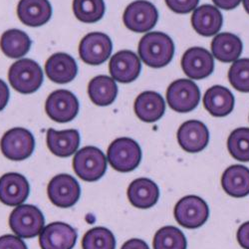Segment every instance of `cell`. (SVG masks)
I'll list each match as a JSON object with an SVG mask.
<instances>
[{"mask_svg": "<svg viewBox=\"0 0 249 249\" xmlns=\"http://www.w3.org/2000/svg\"><path fill=\"white\" fill-rule=\"evenodd\" d=\"M138 51L144 64L152 68H161L173 60L175 44L168 34L149 32L140 40Z\"/></svg>", "mask_w": 249, "mask_h": 249, "instance_id": "cell-1", "label": "cell"}, {"mask_svg": "<svg viewBox=\"0 0 249 249\" xmlns=\"http://www.w3.org/2000/svg\"><path fill=\"white\" fill-rule=\"evenodd\" d=\"M8 80L11 87L17 92L32 94L42 85L43 72L37 62L31 59H21L11 65Z\"/></svg>", "mask_w": 249, "mask_h": 249, "instance_id": "cell-2", "label": "cell"}, {"mask_svg": "<svg viewBox=\"0 0 249 249\" xmlns=\"http://www.w3.org/2000/svg\"><path fill=\"white\" fill-rule=\"evenodd\" d=\"M45 218L37 206L20 204L12 211L9 216L11 231L21 238H33L44 228Z\"/></svg>", "mask_w": 249, "mask_h": 249, "instance_id": "cell-3", "label": "cell"}, {"mask_svg": "<svg viewBox=\"0 0 249 249\" xmlns=\"http://www.w3.org/2000/svg\"><path fill=\"white\" fill-rule=\"evenodd\" d=\"M107 157L114 170L121 173H130L139 167L142 160V150L133 139L119 138L109 146Z\"/></svg>", "mask_w": 249, "mask_h": 249, "instance_id": "cell-4", "label": "cell"}, {"mask_svg": "<svg viewBox=\"0 0 249 249\" xmlns=\"http://www.w3.org/2000/svg\"><path fill=\"white\" fill-rule=\"evenodd\" d=\"M107 160L96 147H85L76 152L73 160L75 174L83 180L93 182L100 179L107 171Z\"/></svg>", "mask_w": 249, "mask_h": 249, "instance_id": "cell-5", "label": "cell"}, {"mask_svg": "<svg viewBox=\"0 0 249 249\" xmlns=\"http://www.w3.org/2000/svg\"><path fill=\"white\" fill-rule=\"evenodd\" d=\"M174 214L179 225L194 230L203 225L209 219L210 207L201 197L186 196L178 201Z\"/></svg>", "mask_w": 249, "mask_h": 249, "instance_id": "cell-6", "label": "cell"}, {"mask_svg": "<svg viewBox=\"0 0 249 249\" xmlns=\"http://www.w3.org/2000/svg\"><path fill=\"white\" fill-rule=\"evenodd\" d=\"M167 101L170 108L178 113L192 112L200 101L199 88L192 80L174 81L168 88Z\"/></svg>", "mask_w": 249, "mask_h": 249, "instance_id": "cell-7", "label": "cell"}, {"mask_svg": "<svg viewBox=\"0 0 249 249\" xmlns=\"http://www.w3.org/2000/svg\"><path fill=\"white\" fill-rule=\"evenodd\" d=\"M0 149L8 160H24L33 154L35 140L30 131L24 128H13L2 136Z\"/></svg>", "mask_w": 249, "mask_h": 249, "instance_id": "cell-8", "label": "cell"}, {"mask_svg": "<svg viewBox=\"0 0 249 249\" xmlns=\"http://www.w3.org/2000/svg\"><path fill=\"white\" fill-rule=\"evenodd\" d=\"M159 19L156 6L147 0H137L127 6L123 15L124 26L133 32L144 33L152 30Z\"/></svg>", "mask_w": 249, "mask_h": 249, "instance_id": "cell-9", "label": "cell"}, {"mask_svg": "<svg viewBox=\"0 0 249 249\" xmlns=\"http://www.w3.org/2000/svg\"><path fill=\"white\" fill-rule=\"evenodd\" d=\"M50 201L61 209H69L77 203L81 196L80 184L70 175L61 174L55 176L47 186Z\"/></svg>", "mask_w": 249, "mask_h": 249, "instance_id": "cell-10", "label": "cell"}, {"mask_svg": "<svg viewBox=\"0 0 249 249\" xmlns=\"http://www.w3.org/2000/svg\"><path fill=\"white\" fill-rule=\"evenodd\" d=\"M111 38L102 32H91L81 40L79 54L83 62L89 65H101L111 56Z\"/></svg>", "mask_w": 249, "mask_h": 249, "instance_id": "cell-11", "label": "cell"}, {"mask_svg": "<svg viewBox=\"0 0 249 249\" xmlns=\"http://www.w3.org/2000/svg\"><path fill=\"white\" fill-rule=\"evenodd\" d=\"M80 105L77 97L68 90H56L51 93L45 103L47 116L57 123H68L79 113Z\"/></svg>", "mask_w": 249, "mask_h": 249, "instance_id": "cell-12", "label": "cell"}, {"mask_svg": "<svg viewBox=\"0 0 249 249\" xmlns=\"http://www.w3.org/2000/svg\"><path fill=\"white\" fill-rule=\"evenodd\" d=\"M181 68L184 74L193 80H202L212 75L214 70L213 56L201 47L186 50L181 58Z\"/></svg>", "mask_w": 249, "mask_h": 249, "instance_id": "cell-13", "label": "cell"}, {"mask_svg": "<svg viewBox=\"0 0 249 249\" xmlns=\"http://www.w3.org/2000/svg\"><path fill=\"white\" fill-rule=\"evenodd\" d=\"M77 231L64 222H52L40 232L41 249H72L77 241Z\"/></svg>", "mask_w": 249, "mask_h": 249, "instance_id": "cell-14", "label": "cell"}, {"mask_svg": "<svg viewBox=\"0 0 249 249\" xmlns=\"http://www.w3.org/2000/svg\"><path fill=\"white\" fill-rule=\"evenodd\" d=\"M179 146L188 153H199L210 142V132L205 124L197 120L184 122L178 131Z\"/></svg>", "mask_w": 249, "mask_h": 249, "instance_id": "cell-15", "label": "cell"}, {"mask_svg": "<svg viewBox=\"0 0 249 249\" xmlns=\"http://www.w3.org/2000/svg\"><path fill=\"white\" fill-rule=\"evenodd\" d=\"M109 70L115 81L128 84L140 76L142 70L141 60L133 51L122 50L112 56Z\"/></svg>", "mask_w": 249, "mask_h": 249, "instance_id": "cell-16", "label": "cell"}, {"mask_svg": "<svg viewBox=\"0 0 249 249\" xmlns=\"http://www.w3.org/2000/svg\"><path fill=\"white\" fill-rule=\"evenodd\" d=\"M30 186L26 178L17 173H8L0 178V201L8 206H18L28 197Z\"/></svg>", "mask_w": 249, "mask_h": 249, "instance_id": "cell-17", "label": "cell"}, {"mask_svg": "<svg viewBox=\"0 0 249 249\" xmlns=\"http://www.w3.org/2000/svg\"><path fill=\"white\" fill-rule=\"evenodd\" d=\"M17 15L23 24L39 27L50 20L52 7L49 0H20L17 6Z\"/></svg>", "mask_w": 249, "mask_h": 249, "instance_id": "cell-18", "label": "cell"}, {"mask_svg": "<svg viewBox=\"0 0 249 249\" xmlns=\"http://www.w3.org/2000/svg\"><path fill=\"white\" fill-rule=\"evenodd\" d=\"M128 198L137 209L147 210L153 207L159 200L160 189L150 178H140L132 181L128 188Z\"/></svg>", "mask_w": 249, "mask_h": 249, "instance_id": "cell-19", "label": "cell"}, {"mask_svg": "<svg viewBox=\"0 0 249 249\" xmlns=\"http://www.w3.org/2000/svg\"><path fill=\"white\" fill-rule=\"evenodd\" d=\"M223 17L216 6L204 4L195 9L192 15V25L196 33L210 37L215 35L222 27Z\"/></svg>", "mask_w": 249, "mask_h": 249, "instance_id": "cell-20", "label": "cell"}, {"mask_svg": "<svg viewBox=\"0 0 249 249\" xmlns=\"http://www.w3.org/2000/svg\"><path fill=\"white\" fill-rule=\"evenodd\" d=\"M45 72L54 83L66 84L76 78L78 66L72 56L66 53H55L47 60Z\"/></svg>", "mask_w": 249, "mask_h": 249, "instance_id": "cell-21", "label": "cell"}, {"mask_svg": "<svg viewBox=\"0 0 249 249\" xmlns=\"http://www.w3.org/2000/svg\"><path fill=\"white\" fill-rule=\"evenodd\" d=\"M47 147L50 152L59 158H68L77 152L80 146V134L77 130L47 131Z\"/></svg>", "mask_w": 249, "mask_h": 249, "instance_id": "cell-22", "label": "cell"}, {"mask_svg": "<svg viewBox=\"0 0 249 249\" xmlns=\"http://www.w3.org/2000/svg\"><path fill=\"white\" fill-rule=\"evenodd\" d=\"M137 117L146 123H155L164 114L165 103L163 98L157 92L146 91L141 93L134 105Z\"/></svg>", "mask_w": 249, "mask_h": 249, "instance_id": "cell-23", "label": "cell"}, {"mask_svg": "<svg viewBox=\"0 0 249 249\" xmlns=\"http://www.w3.org/2000/svg\"><path fill=\"white\" fill-rule=\"evenodd\" d=\"M203 106L213 117H225L233 111L234 97L231 90L215 85L205 92Z\"/></svg>", "mask_w": 249, "mask_h": 249, "instance_id": "cell-24", "label": "cell"}, {"mask_svg": "<svg viewBox=\"0 0 249 249\" xmlns=\"http://www.w3.org/2000/svg\"><path fill=\"white\" fill-rule=\"evenodd\" d=\"M224 192L233 197H244L249 195V169L241 164L227 168L221 178Z\"/></svg>", "mask_w": 249, "mask_h": 249, "instance_id": "cell-25", "label": "cell"}, {"mask_svg": "<svg viewBox=\"0 0 249 249\" xmlns=\"http://www.w3.org/2000/svg\"><path fill=\"white\" fill-rule=\"evenodd\" d=\"M242 48L240 38L230 32L217 34L212 42L213 55L223 63L236 61L242 53Z\"/></svg>", "mask_w": 249, "mask_h": 249, "instance_id": "cell-26", "label": "cell"}, {"mask_svg": "<svg viewBox=\"0 0 249 249\" xmlns=\"http://www.w3.org/2000/svg\"><path fill=\"white\" fill-rule=\"evenodd\" d=\"M88 94L95 105L101 107L109 106L114 103L118 95L116 81L106 75L97 76L89 83Z\"/></svg>", "mask_w": 249, "mask_h": 249, "instance_id": "cell-27", "label": "cell"}, {"mask_svg": "<svg viewBox=\"0 0 249 249\" xmlns=\"http://www.w3.org/2000/svg\"><path fill=\"white\" fill-rule=\"evenodd\" d=\"M32 41L22 30L10 29L5 31L0 39V47L5 56L18 59L25 56L31 47Z\"/></svg>", "mask_w": 249, "mask_h": 249, "instance_id": "cell-28", "label": "cell"}, {"mask_svg": "<svg viewBox=\"0 0 249 249\" xmlns=\"http://www.w3.org/2000/svg\"><path fill=\"white\" fill-rule=\"evenodd\" d=\"M104 0H73V12L83 23H96L105 14Z\"/></svg>", "mask_w": 249, "mask_h": 249, "instance_id": "cell-29", "label": "cell"}, {"mask_svg": "<svg viewBox=\"0 0 249 249\" xmlns=\"http://www.w3.org/2000/svg\"><path fill=\"white\" fill-rule=\"evenodd\" d=\"M186 238L176 226H163L154 237V249H186Z\"/></svg>", "mask_w": 249, "mask_h": 249, "instance_id": "cell-30", "label": "cell"}, {"mask_svg": "<svg viewBox=\"0 0 249 249\" xmlns=\"http://www.w3.org/2000/svg\"><path fill=\"white\" fill-rule=\"evenodd\" d=\"M83 249H115L116 239L106 227H94L87 231L82 239Z\"/></svg>", "mask_w": 249, "mask_h": 249, "instance_id": "cell-31", "label": "cell"}, {"mask_svg": "<svg viewBox=\"0 0 249 249\" xmlns=\"http://www.w3.org/2000/svg\"><path fill=\"white\" fill-rule=\"evenodd\" d=\"M227 149L234 160L249 161V128L234 130L228 137Z\"/></svg>", "mask_w": 249, "mask_h": 249, "instance_id": "cell-32", "label": "cell"}, {"mask_svg": "<svg viewBox=\"0 0 249 249\" xmlns=\"http://www.w3.org/2000/svg\"><path fill=\"white\" fill-rule=\"evenodd\" d=\"M231 86L242 93H249V59H237L228 71Z\"/></svg>", "mask_w": 249, "mask_h": 249, "instance_id": "cell-33", "label": "cell"}, {"mask_svg": "<svg viewBox=\"0 0 249 249\" xmlns=\"http://www.w3.org/2000/svg\"><path fill=\"white\" fill-rule=\"evenodd\" d=\"M199 0H165L168 7L176 13L186 14L194 11L197 5Z\"/></svg>", "mask_w": 249, "mask_h": 249, "instance_id": "cell-34", "label": "cell"}, {"mask_svg": "<svg viewBox=\"0 0 249 249\" xmlns=\"http://www.w3.org/2000/svg\"><path fill=\"white\" fill-rule=\"evenodd\" d=\"M0 249H28L19 236L5 234L0 237Z\"/></svg>", "mask_w": 249, "mask_h": 249, "instance_id": "cell-35", "label": "cell"}, {"mask_svg": "<svg viewBox=\"0 0 249 249\" xmlns=\"http://www.w3.org/2000/svg\"><path fill=\"white\" fill-rule=\"evenodd\" d=\"M237 241L244 249H249V221L240 225L237 231Z\"/></svg>", "mask_w": 249, "mask_h": 249, "instance_id": "cell-36", "label": "cell"}, {"mask_svg": "<svg viewBox=\"0 0 249 249\" xmlns=\"http://www.w3.org/2000/svg\"><path fill=\"white\" fill-rule=\"evenodd\" d=\"M10 98L9 88L6 85V83L0 79V112H1L8 104Z\"/></svg>", "mask_w": 249, "mask_h": 249, "instance_id": "cell-37", "label": "cell"}, {"mask_svg": "<svg viewBox=\"0 0 249 249\" xmlns=\"http://www.w3.org/2000/svg\"><path fill=\"white\" fill-rule=\"evenodd\" d=\"M121 249H150V247L143 240L133 238L124 242Z\"/></svg>", "mask_w": 249, "mask_h": 249, "instance_id": "cell-38", "label": "cell"}, {"mask_svg": "<svg viewBox=\"0 0 249 249\" xmlns=\"http://www.w3.org/2000/svg\"><path fill=\"white\" fill-rule=\"evenodd\" d=\"M213 1L217 8L231 10L236 8L240 4L241 0H213Z\"/></svg>", "mask_w": 249, "mask_h": 249, "instance_id": "cell-39", "label": "cell"}, {"mask_svg": "<svg viewBox=\"0 0 249 249\" xmlns=\"http://www.w3.org/2000/svg\"><path fill=\"white\" fill-rule=\"evenodd\" d=\"M242 2H243V7L245 11L249 14V0H242Z\"/></svg>", "mask_w": 249, "mask_h": 249, "instance_id": "cell-40", "label": "cell"}]
</instances>
